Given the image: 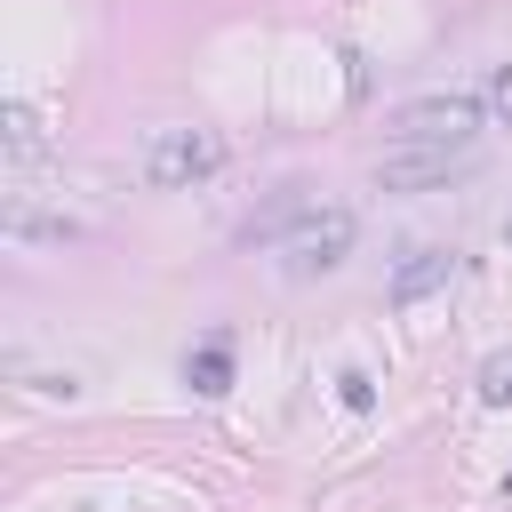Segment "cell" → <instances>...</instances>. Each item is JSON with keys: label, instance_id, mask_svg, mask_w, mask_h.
<instances>
[{"label": "cell", "instance_id": "obj_1", "mask_svg": "<svg viewBox=\"0 0 512 512\" xmlns=\"http://www.w3.org/2000/svg\"><path fill=\"white\" fill-rule=\"evenodd\" d=\"M224 168V136L216 128H152L144 136V184L152 192H184L200 176Z\"/></svg>", "mask_w": 512, "mask_h": 512}, {"label": "cell", "instance_id": "obj_2", "mask_svg": "<svg viewBox=\"0 0 512 512\" xmlns=\"http://www.w3.org/2000/svg\"><path fill=\"white\" fill-rule=\"evenodd\" d=\"M480 112H488V96H472V88L416 96V104H400L392 144H472V136H480Z\"/></svg>", "mask_w": 512, "mask_h": 512}, {"label": "cell", "instance_id": "obj_3", "mask_svg": "<svg viewBox=\"0 0 512 512\" xmlns=\"http://www.w3.org/2000/svg\"><path fill=\"white\" fill-rule=\"evenodd\" d=\"M480 152L472 144H392L376 152V184L384 192H432V184H456Z\"/></svg>", "mask_w": 512, "mask_h": 512}, {"label": "cell", "instance_id": "obj_4", "mask_svg": "<svg viewBox=\"0 0 512 512\" xmlns=\"http://www.w3.org/2000/svg\"><path fill=\"white\" fill-rule=\"evenodd\" d=\"M352 208H304L288 232H280V248H288V272L304 280V272H328V264H344L352 256Z\"/></svg>", "mask_w": 512, "mask_h": 512}, {"label": "cell", "instance_id": "obj_5", "mask_svg": "<svg viewBox=\"0 0 512 512\" xmlns=\"http://www.w3.org/2000/svg\"><path fill=\"white\" fill-rule=\"evenodd\" d=\"M448 280H456V256H448V248H408V256L392 264V288H384V296H392V304H424V296H440Z\"/></svg>", "mask_w": 512, "mask_h": 512}, {"label": "cell", "instance_id": "obj_6", "mask_svg": "<svg viewBox=\"0 0 512 512\" xmlns=\"http://www.w3.org/2000/svg\"><path fill=\"white\" fill-rule=\"evenodd\" d=\"M184 376H192V392H200V400L232 392V328H208V336H200V352L184 360Z\"/></svg>", "mask_w": 512, "mask_h": 512}, {"label": "cell", "instance_id": "obj_7", "mask_svg": "<svg viewBox=\"0 0 512 512\" xmlns=\"http://www.w3.org/2000/svg\"><path fill=\"white\" fill-rule=\"evenodd\" d=\"M0 136H8V160H40V144H48L40 120H32V104H8L0 112Z\"/></svg>", "mask_w": 512, "mask_h": 512}, {"label": "cell", "instance_id": "obj_8", "mask_svg": "<svg viewBox=\"0 0 512 512\" xmlns=\"http://www.w3.org/2000/svg\"><path fill=\"white\" fill-rule=\"evenodd\" d=\"M480 400H488V408H512V352H496V360L480 368Z\"/></svg>", "mask_w": 512, "mask_h": 512}, {"label": "cell", "instance_id": "obj_9", "mask_svg": "<svg viewBox=\"0 0 512 512\" xmlns=\"http://www.w3.org/2000/svg\"><path fill=\"white\" fill-rule=\"evenodd\" d=\"M336 400H344L352 416H368V408H376V384H368L360 368H344V376H336Z\"/></svg>", "mask_w": 512, "mask_h": 512}, {"label": "cell", "instance_id": "obj_10", "mask_svg": "<svg viewBox=\"0 0 512 512\" xmlns=\"http://www.w3.org/2000/svg\"><path fill=\"white\" fill-rule=\"evenodd\" d=\"M480 96H488V112H496V120H504V128H512V64H496V72H488V88H480Z\"/></svg>", "mask_w": 512, "mask_h": 512}]
</instances>
